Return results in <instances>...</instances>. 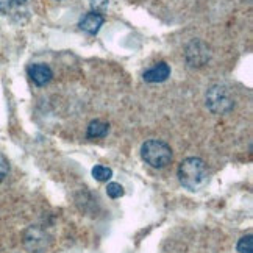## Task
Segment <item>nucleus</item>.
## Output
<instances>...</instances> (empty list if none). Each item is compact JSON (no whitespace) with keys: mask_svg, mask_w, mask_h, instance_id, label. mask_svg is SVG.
Returning <instances> with one entry per match:
<instances>
[{"mask_svg":"<svg viewBox=\"0 0 253 253\" xmlns=\"http://www.w3.org/2000/svg\"><path fill=\"white\" fill-rule=\"evenodd\" d=\"M141 157L142 160L149 164V166L155 169H163L172 161V150L170 147L163 141L158 139H150L144 142L141 149Z\"/></svg>","mask_w":253,"mask_h":253,"instance_id":"obj_2","label":"nucleus"},{"mask_svg":"<svg viewBox=\"0 0 253 253\" xmlns=\"http://www.w3.org/2000/svg\"><path fill=\"white\" fill-rule=\"evenodd\" d=\"M238 252L239 253H253V239L252 235L241 238L238 242Z\"/></svg>","mask_w":253,"mask_h":253,"instance_id":"obj_10","label":"nucleus"},{"mask_svg":"<svg viewBox=\"0 0 253 253\" xmlns=\"http://www.w3.org/2000/svg\"><path fill=\"white\" fill-rule=\"evenodd\" d=\"M103 22H105V17L100 13L91 11V13H87L82 17L79 27L87 35H97L100 30V27L103 25Z\"/></svg>","mask_w":253,"mask_h":253,"instance_id":"obj_6","label":"nucleus"},{"mask_svg":"<svg viewBox=\"0 0 253 253\" xmlns=\"http://www.w3.org/2000/svg\"><path fill=\"white\" fill-rule=\"evenodd\" d=\"M180 183L189 191H199L208 181V169L203 160L191 157L186 158L178 168Z\"/></svg>","mask_w":253,"mask_h":253,"instance_id":"obj_1","label":"nucleus"},{"mask_svg":"<svg viewBox=\"0 0 253 253\" xmlns=\"http://www.w3.org/2000/svg\"><path fill=\"white\" fill-rule=\"evenodd\" d=\"M108 130H110V125L106 122H102V121H92L87 126V133L86 136L89 139H100V138H105L106 134H108Z\"/></svg>","mask_w":253,"mask_h":253,"instance_id":"obj_8","label":"nucleus"},{"mask_svg":"<svg viewBox=\"0 0 253 253\" xmlns=\"http://www.w3.org/2000/svg\"><path fill=\"white\" fill-rule=\"evenodd\" d=\"M207 105L214 114H227L233 110L235 102L223 86H212L207 94Z\"/></svg>","mask_w":253,"mask_h":253,"instance_id":"obj_3","label":"nucleus"},{"mask_svg":"<svg viewBox=\"0 0 253 253\" xmlns=\"http://www.w3.org/2000/svg\"><path fill=\"white\" fill-rule=\"evenodd\" d=\"M170 75V67L168 63H158L144 72V80L147 83H161L166 82Z\"/></svg>","mask_w":253,"mask_h":253,"instance_id":"obj_7","label":"nucleus"},{"mask_svg":"<svg viewBox=\"0 0 253 253\" xmlns=\"http://www.w3.org/2000/svg\"><path fill=\"white\" fill-rule=\"evenodd\" d=\"M108 2L110 0H89V5L92 8V11L95 13H102L108 8Z\"/></svg>","mask_w":253,"mask_h":253,"instance_id":"obj_13","label":"nucleus"},{"mask_svg":"<svg viewBox=\"0 0 253 253\" xmlns=\"http://www.w3.org/2000/svg\"><path fill=\"white\" fill-rule=\"evenodd\" d=\"M92 177L97 181H108L113 177V170L110 168H105V166H95L92 169Z\"/></svg>","mask_w":253,"mask_h":253,"instance_id":"obj_9","label":"nucleus"},{"mask_svg":"<svg viewBox=\"0 0 253 253\" xmlns=\"http://www.w3.org/2000/svg\"><path fill=\"white\" fill-rule=\"evenodd\" d=\"M27 0H0V13H8L14 5H24Z\"/></svg>","mask_w":253,"mask_h":253,"instance_id":"obj_12","label":"nucleus"},{"mask_svg":"<svg viewBox=\"0 0 253 253\" xmlns=\"http://www.w3.org/2000/svg\"><path fill=\"white\" fill-rule=\"evenodd\" d=\"M106 194H108V197L111 199H119L124 196V188L119 183H110L108 186H106Z\"/></svg>","mask_w":253,"mask_h":253,"instance_id":"obj_11","label":"nucleus"},{"mask_svg":"<svg viewBox=\"0 0 253 253\" xmlns=\"http://www.w3.org/2000/svg\"><path fill=\"white\" fill-rule=\"evenodd\" d=\"M8 170H9L8 160L3 157L2 153H0V181H3V180H5V177L8 175Z\"/></svg>","mask_w":253,"mask_h":253,"instance_id":"obj_14","label":"nucleus"},{"mask_svg":"<svg viewBox=\"0 0 253 253\" xmlns=\"http://www.w3.org/2000/svg\"><path fill=\"white\" fill-rule=\"evenodd\" d=\"M208 60H210V52L205 44L199 41H194L192 44H189V47L186 48V61L189 66L200 67Z\"/></svg>","mask_w":253,"mask_h":253,"instance_id":"obj_4","label":"nucleus"},{"mask_svg":"<svg viewBox=\"0 0 253 253\" xmlns=\"http://www.w3.org/2000/svg\"><path fill=\"white\" fill-rule=\"evenodd\" d=\"M28 77L36 86H44L52 80L53 72L47 64H32L28 67Z\"/></svg>","mask_w":253,"mask_h":253,"instance_id":"obj_5","label":"nucleus"}]
</instances>
